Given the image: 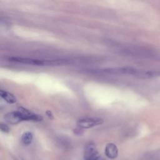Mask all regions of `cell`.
<instances>
[{"instance_id":"obj_2","label":"cell","mask_w":160,"mask_h":160,"mask_svg":"<svg viewBox=\"0 0 160 160\" xmlns=\"http://www.w3.org/2000/svg\"><path fill=\"white\" fill-rule=\"evenodd\" d=\"M9 60L12 62H16L22 64H30L34 66H53V60H42L28 58H22L13 56L9 58Z\"/></svg>"},{"instance_id":"obj_5","label":"cell","mask_w":160,"mask_h":160,"mask_svg":"<svg viewBox=\"0 0 160 160\" xmlns=\"http://www.w3.org/2000/svg\"><path fill=\"white\" fill-rule=\"evenodd\" d=\"M18 111L21 114L23 121H32L38 122L42 119V117L41 116L34 114L22 107H20Z\"/></svg>"},{"instance_id":"obj_10","label":"cell","mask_w":160,"mask_h":160,"mask_svg":"<svg viewBox=\"0 0 160 160\" xmlns=\"http://www.w3.org/2000/svg\"><path fill=\"white\" fill-rule=\"evenodd\" d=\"M0 129H1V131L3 132H5V133H8L9 132V128L8 125L4 124V123H1L0 124Z\"/></svg>"},{"instance_id":"obj_4","label":"cell","mask_w":160,"mask_h":160,"mask_svg":"<svg viewBox=\"0 0 160 160\" xmlns=\"http://www.w3.org/2000/svg\"><path fill=\"white\" fill-rule=\"evenodd\" d=\"M84 159V160H99L101 159V156L93 142H89L85 145Z\"/></svg>"},{"instance_id":"obj_8","label":"cell","mask_w":160,"mask_h":160,"mask_svg":"<svg viewBox=\"0 0 160 160\" xmlns=\"http://www.w3.org/2000/svg\"><path fill=\"white\" fill-rule=\"evenodd\" d=\"M0 96L4 100L10 104L15 103L17 101L16 98L12 94L2 89L0 91Z\"/></svg>"},{"instance_id":"obj_9","label":"cell","mask_w":160,"mask_h":160,"mask_svg":"<svg viewBox=\"0 0 160 160\" xmlns=\"http://www.w3.org/2000/svg\"><path fill=\"white\" fill-rule=\"evenodd\" d=\"M32 139L33 135L30 131H26L21 136V141L25 145L30 144L32 141Z\"/></svg>"},{"instance_id":"obj_12","label":"cell","mask_w":160,"mask_h":160,"mask_svg":"<svg viewBox=\"0 0 160 160\" xmlns=\"http://www.w3.org/2000/svg\"><path fill=\"white\" fill-rule=\"evenodd\" d=\"M16 160H24V159H22V158H16Z\"/></svg>"},{"instance_id":"obj_6","label":"cell","mask_w":160,"mask_h":160,"mask_svg":"<svg viewBox=\"0 0 160 160\" xmlns=\"http://www.w3.org/2000/svg\"><path fill=\"white\" fill-rule=\"evenodd\" d=\"M4 118L8 123L11 124H16L21 121H23L22 116L18 111L7 113L4 116Z\"/></svg>"},{"instance_id":"obj_3","label":"cell","mask_w":160,"mask_h":160,"mask_svg":"<svg viewBox=\"0 0 160 160\" xmlns=\"http://www.w3.org/2000/svg\"><path fill=\"white\" fill-rule=\"evenodd\" d=\"M103 119L97 117H84L79 119L77 121V125L80 128L89 129L101 124Z\"/></svg>"},{"instance_id":"obj_11","label":"cell","mask_w":160,"mask_h":160,"mask_svg":"<svg viewBox=\"0 0 160 160\" xmlns=\"http://www.w3.org/2000/svg\"><path fill=\"white\" fill-rule=\"evenodd\" d=\"M46 114H47V115L48 116L49 118H53L52 117V113H51V112L50 111H46Z\"/></svg>"},{"instance_id":"obj_7","label":"cell","mask_w":160,"mask_h":160,"mask_svg":"<svg viewBox=\"0 0 160 160\" xmlns=\"http://www.w3.org/2000/svg\"><path fill=\"white\" fill-rule=\"evenodd\" d=\"M104 151L106 156L111 159L116 158L118 155V149L116 145L112 142L108 143L106 145Z\"/></svg>"},{"instance_id":"obj_1","label":"cell","mask_w":160,"mask_h":160,"mask_svg":"<svg viewBox=\"0 0 160 160\" xmlns=\"http://www.w3.org/2000/svg\"><path fill=\"white\" fill-rule=\"evenodd\" d=\"M91 72L96 74H129L141 78H149V72L141 71L130 66L107 68L99 69H93Z\"/></svg>"}]
</instances>
